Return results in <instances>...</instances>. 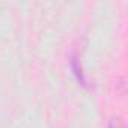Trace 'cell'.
Wrapping results in <instances>:
<instances>
[{"label": "cell", "instance_id": "cell-1", "mask_svg": "<svg viewBox=\"0 0 128 128\" xmlns=\"http://www.w3.org/2000/svg\"><path fill=\"white\" fill-rule=\"evenodd\" d=\"M71 68H72V71H74V74H76V77H77L78 83H80L82 86L88 88V80H86V77H84L83 68H82V65H80V59H78V56H77V54L71 56Z\"/></svg>", "mask_w": 128, "mask_h": 128}, {"label": "cell", "instance_id": "cell-2", "mask_svg": "<svg viewBox=\"0 0 128 128\" xmlns=\"http://www.w3.org/2000/svg\"><path fill=\"white\" fill-rule=\"evenodd\" d=\"M108 128H125V125H124L122 119H120L119 116H116V118H112V119H110Z\"/></svg>", "mask_w": 128, "mask_h": 128}]
</instances>
